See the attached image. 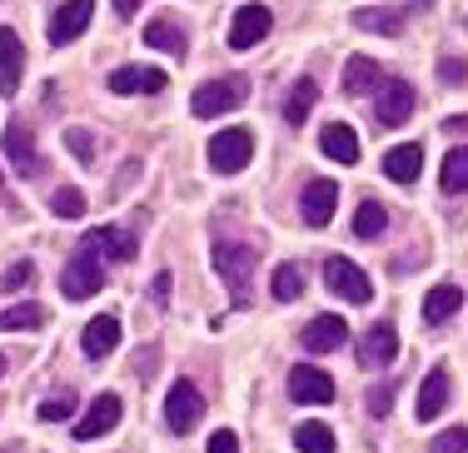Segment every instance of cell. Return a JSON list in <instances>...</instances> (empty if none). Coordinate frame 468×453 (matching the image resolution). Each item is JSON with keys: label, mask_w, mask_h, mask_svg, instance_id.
I'll return each mask as SVG.
<instances>
[{"label": "cell", "mask_w": 468, "mask_h": 453, "mask_svg": "<svg viewBox=\"0 0 468 453\" xmlns=\"http://www.w3.org/2000/svg\"><path fill=\"white\" fill-rule=\"evenodd\" d=\"M244 100H250V80H244V75H219V80L199 85L189 110H195V120H215V115H229V110L244 105Z\"/></svg>", "instance_id": "6da1fadb"}, {"label": "cell", "mask_w": 468, "mask_h": 453, "mask_svg": "<svg viewBox=\"0 0 468 453\" xmlns=\"http://www.w3.org/2000/svg\"><path fill=\"white\" fill-rule=\"evenodd\" d=\"M254 264H260L254 245H244V239H215V269H219V279L234 290V300H239V304H244V294H250Z\"/></svg>", "instance_id": "7a4b0ae2"}, {"label": "cell", "mask_w": 468, "mask_h": 453, "mask_svg": "<svg viewBox=\"0 0 468 453\" xmlns=\"http://www.w3.org/2000/svg\"><path fill=\"white\" fill-rule=\"evenodd\" d=\"M65 300H95L100 290H105V259H100V249L85 239L80 249H75V259L65 264V279H60Z\"/></svg>", "instance_id": "3957f363"}, {"label": "cell", "mask_w": 468, "mask_h": 453, "mask_svg": "<svg viewBox=\"0 0 468 453\" xmlns=\"http://www.w3.org/2000/svg\"><path fill=\"white\" fill-rule=\"evenodd\" d=\"M324 284L339 294V300H349V304H369L374 300L369 274H364L354 259H344V254H329V259H324Z\"/></svg>", "instance_id": "277c9868"}, {"label": "cell", "mask_w": 468, "mask_h": 453, "mask_svg": "<svg viewBox=\"0 0 468 453\" xmlns=\"http://www.w3.org/2000/svg\"><path fill=\"white\" fill-rule=\"evenodd\" d=\"M250 154H254L250 130H219V135L209 140V164H215V174H239L244 164H250Z\"/></svg>", "instance_id": "5b68a950"}, {"label": "cell", "mask_w": 468, "mask_h": 453, "mask_svg": "<svg viewBox=\"0 0 468 453\" xmlns=\"http://www.w3.org/2000/svg\"><path fill=\"white\" fill-rule=\"evenodd\" d=\"M199 418H205V399H199V389L189 379H175L170 384V399H165V424H170L175 434H189Z\"/></svg>", "instance_id": "8992f818"}, {"label": "cell", "mask_w": 468, "mask_h": 453, "mask_svg": "<svg viewBox=\"0 0 468 453\" xmlns=\"http://www.w3.org/2000/svg\"><path fill=\"white\" fill-rule=\"evenodd\" d=\"M289 399L309 404V408H324V404H334V379L324 369H314V363H294V369H289Z\"/></svg>", "instance_id": "52a82bcc"}, {"label": "cell", "mask_w": 468, "mask_h": 453, "mask_svg": "<svg viewBox=\"0 0 468 453\" xmlns=\"http://www.w3.org/2000/svg\"><path fill=\"white\" fill-rule=\"evenodd\" d=\"M414 115V85L409 80H388L374 90V120L378 125H404V120Z\"/></svg>", "instance_id": "ba28073f"}, {"label": "cell", "mask_w": 468, "mask_h": 453, "mask_svg": "<svg viewBox=\"0 0 468 453\" xmlns=\"http://www.w3.org/2000/svg\"><path fill=\"white\" fill-rule=\"evenodd\" d=\"M270 26H274V16H270V5H239L234 10V20H229V46L234 50H254L264 36H270Z\"/></svg>", "instance_id": "9c48e42d"}, {"label": "cell", "mask_w": 468, "mask_h": 453, "mask_svg": "<svg viewBox=\"0 0 468 453\" xmlns=\"http://www.w3.org/2000/svg\"><path fill=\"white\" fill-rule=\"evenodd\" d=\"M394 359H399V329L388 324V319H378V324H369L359 339V363L364 369H388Z\"/></svg>", "instance_id": "30bf717a"}, {"label": "cell", "mask_w": 468, "mask_h": 453, "mask_svg": "<svg viewBox=\"0 0 468 453\" xmlns=\"http://www.w3.org/2000/svg\"><path fill=\"white\" fill-rule=\"evenodd\" d=\"M120 414H125V404H120L115 394H100V399H90V408L75 418V438H105L110 428L120 424Z\"/></svg>", "instance_id": "8fae6325"}, {"label": "cell", "mask_w": 468, "mask_h": 453, "mask_svg": "<svg viewBox=\"0 0 468 453\" xmlns=\"http://www.w3.org/2000/svg\"><path fill=\"white\" fill-rule=\"evenodd\" d=\"M299 344H304L309 353H334V349H344V344H349V319H339V314H319L314 324H304Z\"/></svg>", "instance_id": "7c38bea8"}, {"label": "cell", "mask_w": 468, "mask_h": 453, "mask_svg": "<svg viewBox=\"0 0 468 453\" xmlns=\"http://www.w3.org/2000/svg\"><path fill=\"white\" fill-rule=\"evenodd\" d=\"M165 85H170V75L154 70V65H120L110 75V90L115 95H160Z\"/></svg>", "instance_id": "4fadbf2b"}, {"label": "cell", "mask_w": 468, "mask_h": 453, "mask_svg": "<svg viewBox=\"0 0 468 453\" xmlns=\"http://www.w3.org/2000/svg\"><path fill=\"white\" fill-rule=\"evenodd\" d=\"M0 145H5V160L16 164V174H40V150H36V140H30V130L20 125V120H10L5 125V135H0Z\"/></svg>", "instance_id": "5bb4252c"}, {"label": "cell", "mask_w": 468, "mask_h": 453, "mask_svg": "<svg viewBox=\"0 0 468 453\" xmlns=\"http://www.w3.org/2000/svg\"><path fill=\"white\" fill-rule=\"evenodd\" d=\"M90 16H95V0H65L50 20V46H70L75 36H85Z\"/></svg>", "instance_id": "9a60e30c"}, {"label": "cell", "mask_w": 468, "mask_h": 453, "mask_svg": "<svg viewBox=\"0 0 468 453\" xmlns=\"http://www.w3.org/2000/svg\"><path fill=\"white\" fill-rule=\"evenodd\" d=\"M20 75H26V46L10 26H0V95H16L20 90Z\"/></svg>", "instance_id": "2e32d148"}, {"label": "cell", "mask_w": 468, "mask_h": 453, "mask_svg": "<svg viewBox=\"0 0 468 453\" xmlns=\"http://www.w3.org/2000/svg\"><path fill=\"white\" fill-rule=\"evenodd\" d=\"M334 200H339V184H334V180L304 184V195H299V215H304V225L324 229L329 219H334Z\"/></svg>", "instance_id": "e0dca14e"}, {"label": "cell", "mask_w": 468, "mask_h": 453, "mask_svg": "<svg viewBox=\"0 0 468 453\" xmlns=\"http://www.w3.org/2000/svg\"><path fill=\"white\" fill-rule=\"evenodd\" d=\"M115 344H120V319L115 314H95L90 324H85V334H80L85 359H105V353H115Z\"/></svg>", "instance_id": "ac0fdd59"}, {"label": "cell", "mask_w": 468, "mask_h": 453, "mask_svg": "<svg viewBox=\"0 0 468 453\" xmlns=\"http://www.w3.org/2000/svg\"><path fill=\"white\" fill-rule=\"evenodd\" d=\"M378 85H384L378 60H369V55H349L344 60V95H374Z\"/></svg>", "instance_id": "d6986e66"}, {"label": "cell", "mask_w": 468, "mask_h": 453, "mask_svg": "<svg viewBox=\"0 0 468 453\" xmlns=\"http://www.w3.org/2000/svg\"><path fill=\"white\" fill-rule=\"evenodd\" d=\"M443 404H449V374L433 369L429 379L419 384V404H414V414L423 418V424H433V418L443 414Z\"/></svg>", "instance_id": "ffe728a7"}, {"label": "cell", "mask_w": 468, "mask_h": 453, "mask_svg": "<svg viewBox=\"0 0 468 453\" xmlns=\"http://www.w3.org/2000/svg\"><path fill=\"white\" fill-rule=\"evenodd\" d=\"M384 174L394 184H414L419 174H423V150L419 145H394L384 154Z\"/></svg>", "instance_id": "44dd1931"}, {"label": "cell", "mask_w": 468, "mask_h": 453, "mask_svg": "<svg viewBox=\"0 0 468 453\" xmlns=\"http://www.w3.org/2000/svg\"><path fill=\"white\" fill-rule=\"evenodd\" d=\"M319 145H324V154L334 164H354V160H359V135H354L349 125H324Z\"/></svg>", "instance_id": "7402d4cb"}, {"label": "cell", "mask_w": 468, "mask_h": 453, "mask_svg": "<svg viewBox=\"0 0 468 453\" xmlns=\"http://www.w3.org/2000/svg\"><path fill=\"white\" fill-rule=\"evenodd\" d=\"M463 309V290L459 284H439V290H429V300H423V319L429 324H443V319H453Z\"/></svg>", "instance_id": "603a6c76"}, {"label": "cell", "mask_w": 468, "mask_h": 453, "mask_svg": "<svg viewBox=\"0 0 468 453\" xmlns=\"http://www.w3.org/2000/svg\"><path fill=\"white\" fill-rule=\"evenodd\" d=\"M90 245L100 249V259H115V264H125V259H135V239L125 235V229H90Z\"/></svg>", "instance_id": "cb8c5ba5"}, {"label": "cell", "mask_w": 468, "mask_h": 453, "mask_svg": "<svg viewBox=\"0 0 468 453\" xmlns=\"http://www.w3.org/2000/svg\"><path fill=\"white\" fill-rule=\"evenodd\" d=\"M144 46L180 60V55H185V30L175 26V20H150V26H144Z\"/></svg>", "instance_id": "d4e9b609"}, {"label": "cell", "mask_w": 468, "mask_h": 453, "mask_svg": "<svg viewBox=\"0 0 468 453\" xmlns=\"http://www.w3.org/2000/svg\"><path fill=\"white\" fill-rule=\"evenodd\" d=\"M46 324V309L40 304H10V309H0V329L5 334H26V329H40Z\"/></svg>", "instance_id": "484cf974"}, {"label": "cell", "mask_w": 468, "mask_h": 453, "mask_svg": "<svg viewBox=\"0 0 468 453\" xmlns=\"http://www.w3.org/2000/svg\"><path fill=\"white\" fill-rule=\"evenodd\" d=\"M439 184L449 195H463L468 190V145H453L449 150V160H443V170H439Z\"/></svg>", "instance_id": "4316f807"}, {"label": "cell", "mask_w": 468, "mask_h": 453, "mask_svg": "<svg viewBox=\"0 0 468 453\" xmlns=\"http://www.w3.org/2000/svg\"><path fill=\"white\" fill-rule=\"evenodd\" d=\"M404 10H359V16H354V26H359V30H374V36H388V40H394L399 36V30H404Z\"/></svg>", "instance_id": "83f0119b"}, {"label": "cell", "mask_w": 468, "mask_h": 453, "mask_svg": "<svg viewBox=\"0 0 468 453\" xmlns=\"http://www.w3.org/2000/svg\"><path fill=\"white\" fill-rule=\"evenodd\" d=\"M388 225V209L378 200H364L359 209H354V239H378Z\"/></svg>", "instance_id": "f1b7e54d"}, {"label": "cell", "mask_w": 468, "mask_h": 453, "mask_svg": "<svg viewBox=\"0 0 468 453\" xmlns=\"http://www.w3.org/2000/svg\"><path fill=\"white\" fill-rule=\"evenodd\" d=\"M294 448L299 453H334V428L329 424H299L294 428Z\"/></svg>", "instance_id": "f546056e"}, {"label": "cell", "mask_w": 468, "mask_h": 453, "mask_svg": "<svg viewBox=\"0 0 468 453\" xmlns=\"http://www.w3.org/2000/svg\"><path fill=\"white\" fill-rule=\"evenodd\" d=\"M314 100H319V85L314 80H299L294 95H289V105H284V120H289V125H304L309 110H314Z\"/></svg>", "instance_id": "4dcf8cb0"}, {"label": "cell", "mask_w": 468, "mask_h": 453, "mask_svg": "<svg viewBox=\"0 0 468 453\" xmlns=\"http://www.w3.org/2000/svg\"><path fill=\"white\" fill-rule=\"evenodd\" d=\"M270 290H274V300H280V304H294L299 294H304V274H299L294 264H280V269H274V284H270Z\"/></svg>", "instance_id": "1f68e13d"}, {"label": "cell", "mask_w": 468, "mask_h": 453, "mask_svg": "<svg viewBox=\"0 0 468 453\" xmlns=\"http://www.w3.org/2000/svg\"><path fill=\"white\" fill-rule=\"evenodd\" d=\"M50 209H55V215H60V219H80V215H85V195H80V190H70V184H65V190H55Z\"/></svg>", "instance_id": "d6a6232c"}, {"label": "cell", "mask_w": 468, "mask_h": 453, "mask_svg": "<svg viewBox=\"0 0 468 453\" xmlns=\"http://www.w3.org/2000/svg\"><path fill=\"white\" fill-rule=\"evenodd\" d=\"M433 453H468V428L453 424L443 434H433Z\"/></svg>", "instance_id": "836d02e7"}, {"label": "cell", "mask_w": 468, "mask_h": 453, "mask_svg": "<svg viewBox=\"0 0 468 453\" xmlns=\"http://www.w3.org/2000/svg\"><path fill=\"white\" fill-rule=\"evenodd\" d=\"M70 414H75V399H70V394H55V399L40 404V418H46V424H60V418H70Z\"/></svg>", "instance_id": "e575fe53"}, {"label": "cell", "mask_w": 468, "mask_h": 453, "mask_svg": "<svg viewBox=\"0 0 468 453\" xmlns=\"http://www.w3.org/2000/svg\"><path fill=\"white\" fill-rule=\"evenodd\" d=\"M30 279H36V264L20 259V264H10V269H5V279H0V284H5V290H26Z\"/></svg>", "instance_id": "d590c367"}, {"label": "cell", "mask_w": 468, "mask_h": 453, "mask_svg": "<svg viewBox=\"0 0 468 453\" xmlns=\"http://www.w3.org/2000/svg\"><path fill=\"white\" fill-rule=\"evenodd\" d=\"M388 408H394V384H374V389H369V414L384 418Z\"/></svg>", "instance_id": "8d00e7d4"}, {"label": "cell", "mask_w": 468, "mask_h": 453, "mask_svg": "<svg viewBox=\"0 0 468 453\" xmlns=\"http://www.w3.org/2000/svg\"><path fill=\"white\" fill-rule=\"evenodd\" d=\"M65 145H70V154H80V160L90 164V154H95V140L85 135V130H65Z\"/></svg>", "instance_id": "74e56055"}, {"label": "cell", "mask_w": 468, "mask_h": 453, "mask_svg": "<svg viewBox=\"0 0 468 453\" xmlns=\"http://www.w3.org/2000/svg\"><path fill=\"white\" fill-rule=\"evenodd\" d=\"M205 453H239V438H234V428H215Z\"/></svg>", "instance_id": "f35d334b"}, {"label": "cell", "mask_w": 468, "mask_h": 453, "mask_svg": "<svg viewBox=\"0 0 468 453\" xmlns=\"http://www.w3.org/2000/svg\"><path fill=\"white\" fill-rule=\"evenodd\" d=\"M463 80H468V65L449 55V60H443V85H463Z\"/></svg>", "instance_id": "ab89813d"}, {"label": "cell", "mask_w": 468, "mask_h": 453, "mask_svg": "<svg viewBox=\"0 0 468 453\" xmlns=\"http://www.w3.org/2000/svg\"><path fill=\"white\" fill-rule=\"evenodd\" d=\"M443 130H449V135H468V115H453V120H443Z\"/></svg>", "instance_id": "60d3db41"}, {"label": "cell", "mask_w": 468, "mask_h": 453, "mask_svg": "<svg viewBox=\"0 0 468 453\" xmlns=\"http://www.w3.org/2000/svg\"><path fill=\"white\" fill-rule=\"evenodd\" d=\"M135 10H140V0H115V16H120V20H130Z\"/></svg>", "instance_id": "b9f144b4"}, {"label": "cell", "mask_w": 468, "mask_h": 453, "mask_svg": "<svg viewBox=\"0 0 468 453\" xmlns=\"http://www.w3.org/2000/svg\"><path fill=\"white\" fill-rule=\"evenodd\" d=\"M0 374H5V353H0Z\"/></svg>", "instance_id": "7bdbcfd3"}, {"label": "cell", "mask_w": 468, "mask_h": 453, "mask_svg": "<svg viewBox=\"0 0 468 453\" xmlns=\"http://www.w3.org/2000/svg\"><path fill=\"white\" fill-rule=\"evenodd\" d=\"M0 184H5V174H0Z\"/></svg>", "instance_id": "ee69618b"}]
</instances>
